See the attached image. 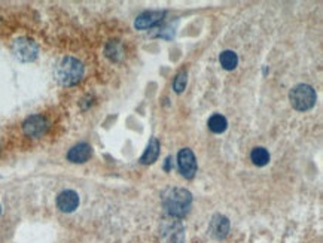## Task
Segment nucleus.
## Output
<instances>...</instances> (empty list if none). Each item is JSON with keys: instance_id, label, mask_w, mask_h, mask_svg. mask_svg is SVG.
Returning <instances> with one entry per match:
<instances>
[{"instance_id": "obj_4", "label": "nucleus", "mask_w": 323, "mask_h": 243, "mask_svg": "<svg viewBox=\"0 0 323 243\" xmlns=\"http://www.w3.org/2000/svg\"><path fill=\"white\" fill-rule=\"evenodd\" d=\"M12 53H14V56L20 61L28 63V61L36 60L39 48H38V45H36L34 41H31L28 38H18L12 43Z\"/></svg>"}, {"instance_id": "obj_16", "label": "nucleus", "mask_w": 323, "mask_h": 243, "mask_svg": "<svg viewBox=\"0 0 323 243\" xmlns=\"http://www.w3.org/2000/svg\"><path fill=\"white\" fill-rule=\"evenodd\" d=\"M119 45L116 42H111L106 46V56L111 57L112 60H116V54H119Z\"/></svg>"}, {"instance_id": "obj_14", "label": "nucleus", "mask_w": 323, "mask_h": 243, "mask_svg": "<svg viewBox=\"0 0 323 243\" xmlns=\"http://www.w3.org/2000/svg\"><path fill=\"white\" fill-rule=\"evenodd\" d=\"M250 160L253 161V164L262 167V166L268 164V161H270V154H268V151L265 148L258 146V148H253L252 149V152H250Z\"/></svg>"}, {"instance_id": "obj_10", "label": "nucleus", "mask_w": 323, "mask_h": 243, "mask_svg": "<svg viewBox=\"0 0 323 243\" xmlns=\"http://www.w3.org/2000/svg\"><path fill=\"white\" fill-rule=\"evenodd\" d=\"M163 16H164V12H159V11L145 12V14H141L140 16L136 20L134 26H136L139 30L149 29V27H154V26H156L158 23H161Z\"/></svg>"}, {"instance_id": "obj_8", "label": "nucleus", "mask_w": 323, "mask_h": 243, "mask_svg": "<svg viewBox=\"0 0 323 243\" xmlns=\"http://www.w3.org/2000/svg\"><path fill=\"white\" fill-rule=\"evenodd\" d=\"M91 154H93V149H91V146L88 143H78L67 152V160L71 161V163L81 164V163L88 161L89 157H91Z\"/></svg>"}, {"instance_id": "obj_13", "label": "nucleus", "mask_w": 323, "mask_h": 243, "mask_svg": "<svg viewBox=\"0 0 323 243\" xmlns=\"http://www.w3.org/2000/svg\"><path fill=\"white\" fill-rule=\"evenodd\" d=\"M226 127H228V121H226V118H225L224 115H211L210 119H209V129H210L211 133H216V134L224 133Z\"/></svg>"}, {"instance_id": "obj_15", "label": "nucleus", "mask_w": 323, "mask_h": 243, "mask_svg": "<svg viewBox=\"0 0 323 243\" xmlns=\"http://www.w3.org/2000/svg\"><path fill=\"white\" fill-rule=\"evenodd\" d=\"M173 86H174V91H176V93H182L183 90L186 88V73H185V72H181V73L176 76V79H174V82H173Z\"/></svg>"}, {"instance_id": "obj_6", "label": "nucleus", "mask_w": 323, "mask_h": 243, "mask_svg": "<svg viewBox=\"0 0 323 243\" xmlns=\"http://www.w3.org/2000/svg\"><path fill=\"white\" fill-rule=\"evenodd\" d=\"M49 127L48 119L42 115H31L23 123V131L28 137H41Z\"/></svg>"}, {"instance_id": "obj_3", "label": "nucleus", "mask_w": 323, "mask_h": 243, "mask_svg": "<svg viewBox=\"0 0 323 243\" xmlns=\"http://www.w3.org/2000/svg\"><path fill=\"white\" fill-rule=\"evenodd\" d=\"M289 99H291V103L292 106L295 108L296 111H309L311 109L314 105H316V91L311 88L307 84H299L292 88L291 94H289Z\"/></svg>"}, {"instance_id": "obj_2", "label": "nucleus", "mask_w": 323, "mask_h": 243, "mask_svg": "<svg viewBox=\"0 0 323 243\" xmlns=\"http://www.w3.org/2000/svg\"><path fill=\"white\" fill-rule=\"evenodd\" d=\"M57 81L63 85L78 84L84 76V66L78 58L64 57L56 66Z\"/></svg>"}, {"instance_id": "obj_1", "label": "nucleus", "mask_w": 323, "mask_h": 243, "mask_svg": "<svg viewBox=\"0 0 323 243\" xmlns=\"http://www.w3.org/2000/svg\"><path fill=\"white\" fill-rule=\"evenodd\" d=\"M164 209L174 218H183L189 212L192 204V194L185 188H171L163 199Z\"/></svg>"}, {"instance_id": "obj_9", "label": "nucleus", "mask_w": 323, "mask_h": 243, "mask_svg": "<svg viewBox=\"0 0 323 243\" xmlns=\"http://www.w3.org/2000/svg\"><path fill=\"white\" fill-rule=\"evenodd\" d=\"M211 234L216 239H224L229 231V221L224 215H214L210 222Z\"/></svg>"}, {"instance_id": "obj_5", "label": "nucleus", "mask_w": 323, "mask_h": 243, "mask_svg": "<svg viewBox=\"0 0 323 243\" xmlns=\"http://www.w3.org/2000/svg\"><path fill=\"white\" fill-rule=\"evenodd\" d=\"M177 166H179L182 176H185L186 179H192L197 172V160H195L194 152L188 148L181 149L177 154Z\"/></svg>"}, {"instance_id": "obj_11", "label": "nucleus", "mask_w": 323, "mask_h": 243, "mask_svg": "<svg viewBox=\"0 0 323 243\" xmlns=\"http://www.w3.org/2000/svg\"><path fill=\"white\" fill-rule=\"evenodd\" d=\"M158 155H159V142H158V139L154 137V139H151L145 154L141 155V164H152L155 160L158 158Z\"/></svg>"}, {"instance_id": "obj_12", "label": "nucleus", "mask_w": 323, "mask_h": 243, "mask_svg": "<svg viewBox=\"0 0 323 243\" xmlns=\"http://www.w3.org/2000/svg\"><path fill=\"white\" fill-rule=\"evenodd\" d=\"M219 61H221V64H222V67H224L225 71H232L239 64V57H237V54L234 51L226 49L224 53H221Z\"/></svg>"}, {"instance_id": "obj_17", "label": "nucleus", "mask_w": 323, "mask_h": 243, "mask_svg": "<svg viewBox=\"0 0 323 243\" xmlns=\"http://www.w3.org/2000/svg\"><path fill=\"white\" fill-rule=\"evenodd\" d=\"M0 211H2V209H0Z\"/></svg>"}, {"instance_id": "obj_7", "label": "nucleus", "mask_w": 323, "mask_h": 243, "mask_svg": "<svg viewBox=\"0 0 323 243\" xmlns=\"http://www.w3.org/2000/svg\"><path fill=\"white\" fill-rule=\"evenodd\" d=\"M57 206L61 212H66V214H70L75 209H78L79 206V196L76 191L73 189H66V191H61L57 197Z\"/></svg>"}]
</instances>
